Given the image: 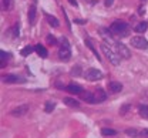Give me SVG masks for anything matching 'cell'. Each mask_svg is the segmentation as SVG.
Instances as JSON below:
<instances>
[{"mask_svg": "<svg viewBox=\"0 0 148 138\" xmlns=\"http://www.w3.org/2000/svg\"><path fill=\"white\" fill-rule=\"evenodd\" d=\"M36 4H32V6H29V12H27V17H29V23L30 24H34V20H36Z\"/></svg>", "mask_w": 148, "mask_h": 138, "instance_id": "8fae6325", "label": "cell"}, {"mask_svg": "<svg viewBox=\"0 0 148 138\" xmlns=\"http://www.w3.org/2000/svg\"><path fill=\"white\" fill-rule=\"evenodd\" d=\"M54 108H56V102H53V101H47L44 104V111L46 113H51Z\"/></svg>", "mask_w": 148, "mask_h": 138, "instance_id": "44dd1931", "label": "cell"}, {"mask_svg": "<svg viewBox=\"0 0 148 138\" xmlns=\"http://www.w3.org/2000/svg\"><path fill=\"white\" fill-rule=\"evenodd\" d=\"M70 73H71V76H74V77H78L81 74V67L80 66H75V67H73V70Z\"/></svg>", "mask_w": 148, "mask_h": 138, "instance_id": "cb8c5ba5", "label": "cell"}, {"mask_svg": "<svg viewBox=\"0 0 148 138\" xmlns=\"http://www.w3.org/2000/svg\"><path fill=\"white\" fill-rule=\"evenodd\" d=\"M3 83L6 84H18V83H26V80L18 77V76H14V74H7V76H3L1 77Z\"/></svg>", "mask_w": 148, "mask_h": 138, "instance_id": "ba28073f", "label": "cell"}, {"mask_svg": "<svg viewBox=\"0 0 148 138\" xmlns=\"http://www.w3.org/2000/svg\"><path fill=\"white\" fill-rule=\"evenodd\" d=\"M66 91L70 93V94H81L84 90H83L81 85H78V84H75V83H71V84H69V85L66 87Z\"/></svg>", "mask_w": 148, "mask_h": 138, "instance_id": "30bf717a", "label": "cell"}, {"mask_svg": "<svg viewBox=\"0 0 148 138\" xmlns=\"http://www.w3.org/2000/svg\"><path fill=\"white\" fill-rule=\"evenodd\" d=\"M112 3H114V0H104L106 7H111V6H112Z\"/></svg>", "mask_w": 148, "mask_h": 138, "instance_id": "4dcf8cb0", "label": "cell"}, {"mask_svg": "<svg viewBox=\"0 0 148 138\" xmlns=\"http://www.w3.org/2000/svg\"><path fill=\"white\" fill-rule=\"evenodd\" d=\"M115 50H117V53H118L123 59H130V57H131V53H130V50L127 49V46L123 44V43H120V41L115 43Z\"/></svg>", "mask_w": 148, "mask_h": 138, "instance_id": "8992f818", "label": "cell"}, {"mask_svg": "<svg viewBox=\"0 0 148 138\" xmlns=\"http://www.w3.org/2000/svg\"><path fill=\"white\" fill-rule=\"evenodd\" d=\"M143 134H144V137H147V138H148V128L143 130Z\"/></svg>", "mask_w": 148, "mask_h": 138, "instance_id": "836d02e7", "label": "cell"}, {"mask_svg": "<svg viewBox=\"0 0 148 138\" xmlns=\"http://www.w3.org/2000/svg\"><path fill=\"white\" fill-rule=\"evenodd\" d=\"M80 97H81L83 101H86V102H88V104H97V100H95L94 93H90V91H83V93L80 94Z\"/></svg>", "mask_w": 148, "mask_h": 138, "instance_id": "9c48e42d", "label": "cell"}, {"mask_svg": "<svg viewBox=\"0 0 148 138\" xmlns=\"http://www.w3.org/2000/svg\"><path fill=\"white\" fill-rule=\"evenodd\" d=\"M47 43H49V44H53V46H57V40H56V37L51 36V34L47 36Z\"/></svg>", "mask_w": 148, "mask_h": 138, "instance_id": "4316f807", "label": "cell"}, {"mask_svg": "<svg viewBox=\"0 0 148 138\" xmlns=\"http://www.w3.org/2000/svg\"><path fill=\"white\" fill-rule=\"evenodd\" d=\"M110 31L112 34L120 36V37H125V36H128V33H130V26H128V23H125L123 20H115V21L111 23Z\"/></svg>", "mask_w": 148, "mask_h": 138, "instance_id": "6da1fadb", "label": "cell"}, {"mask_svg": "<svg viewBox=\"0 0 148 138\" xmlns=\"http://www.w3.org/2000/svg\"><path fill=\"white\" fill-rule=\"evenodd\" d=\"M108 88L111 93H120L123 90V84L120 81H110L108 83Z\"/></svg>", "mask_w": 148, "mask_h": 138, "instance_id": "4fadbf2b", "label": "cell"}, {"mask_svg": "<svg viewBox=\"0 0 148 138\" xmlns=\"http://www.w3.org/2000/svg\"><path fill=\"white\" fill-rule=\"evenodd\" d=\"M138 13H140V14H144V13H145V9H144V7H143V9H140V10H138Z\"/></svg>", "mask_w": 148, "mask_h": 138, "instance_id": "e575fe53", "label": "cell"}, {"mask_svg": "<svg viewBox=\"0 0 148 138\" xmlns=\"http://www.w3.org/2000/svg\"><path fill=\"white\" fill-rule=\"evenodd\" d=\"M1 6H3L4 10L10 9V7H12V0H1Z\"/></svg>", "mask_w": 148, "mask_h": 138, "instance_id": "d4e9b609", "label": "cell"}, {"mask_svg": "<svg viewBox=\"0 0 148 138\" xmlns=\"http://www.w3.org/2000/svg\"><path fill=\"white\" fill-rule=\"evenodd\" d=\"M34 50H36V53L41 57V59H46V57L49 56L47 49H46L44 46H41V44H36V46H34Z\"/></svg>", "mask_w": 148, "mask_h": 138, "instance_id": "5bb4252c", "label": "cell"}, {"mask_svg": "<svg viewBox=\"0 0 148 138\" xmlns=\"http://www.w3.org/2000/svg\"><path fill=\"white\" fill-rule=\"evenodd\" d=\"M100 47H101V51L104 53V56L108 59V61H110L112 66H120V63H121V56H120L117 51H114L106 41L101 43Z\"/></svg>", "mask_w": 148, "mask_h": 138, "instance_id": "7a4b0ae2", "label": "cell"}, {"mask_svg": "<svg viewBox=\"0 0 148 138\" xmlns=\"http://www.w3.org/2000/svg\"><path fill=\"white\" fill-rule=\"evenodd\" d=\"M125 134L130 135V137H137V130H134V128H128V130H125Z\"/></svg>", "mask_w": 148, "mask_h": 138, "instance_id": "484cf974", "label": "cell"}, {"mask_svg": "<svg viewBox=\"0 0 148 138\" xmlns=\"http://www.w3.org/2000/svg\"><path fill=\"white\" fill-rule=\"evenodd\" d=\"M130 108H131V104H124V105L120 108V114H125Z\"/></svg>", "mask_w": 148, "mask_h": 138, "instance_id": "83f0119b", "label": "cell"}, {"mask_svg": "<svg viewBox=\"0 0 148 138\" xmlns=\"http://www.w3.org/2000/svg\"><path fill=\"white\" fill-rule=\"evenodd\" d=\"M141 1H145V0H141Z\"/></svg>", "mask_w": 148, "mask_h": 138, "instance_id": "d590c367", "label": "cell"}, {"mask_svg": "<svg viewBox=\"0 0 148 138\" xmlns=\"http://www.w3.org/2000/svg\"><path fill=\"white\" fill-rule=\"evenodd\" d=\"M94 96H95L97 102H103V101L107 100V93H106L103 88H97V90L94 91Z\"/></svg>", "mask_w": 148, "mask_h": 138, "instance_id": "7c38bea8", "label": "cell"}, {"mask_svg": "<svg viewBox=\"0 0 148 138\" xmlns=\"http://www.w3.org/2000/svg\"><path fill=\"white\" fill-rule=\"evenodd\" d=\"M10 57V54L9 53H6V51H0V60H1V67H4V61H7V59Z\"/></svg>", "mask_w": 148, "mask_h": 138, "instance_id": "603a6c76", "label": "cell"}, {"mask_svg": "<svg viewBox=\"0 0 148 138\" xmlns=\"http://www.w3.org/2000/svg\"><path fill=\"white\" fill-rule=\"evenodd\" d=\"M147 29H148V21L144 20V21H140V23L134 27V31H135V33H144Z\"/></svg>", "mask_w": 148, "mask_h": 138, "instance_id": "9a60e30c", "label": "cell"}, {"mask_svg": "<svg viewBox=\"0 0 148 138\" xmlns=\"http://www.w3.org/2000/svg\"><path fill=\"white\" fill-rule=\"evenodd\" d=\"M74 23H75V24H80V26H83V24H86V20H81V19H74Z\"/></svg>", "mask_w": 148, "mask_h": 138, "instance_id": "f546056e", "label": "cell"}, {"mask_svg": "<svg viewBox=\"0 0 148 138\" xmlns=\"http://www.w3.org/2000/svg\"><path fill=\"white\" fill-rule=\"evenodd\" d=\"M13 37H17L18 36V24H14V27H13Z\"/></svg>", "mask_w": 148, "mask_h": 138, "instance_id": "f1b7e54d", "label": "cell"}, {"mask_svg": "<svg viewBox=\"0 0 148 138\" xmlns=\"http://www.w3.org/2000/svg\"><path fill=\"white\" fill-rule=\"evenodd\" d=\"M33 51H36L34 50V47H32V46H26V47H23L21 50H20V54L23 56V57H27L29 54H32Z\"/></svg>", "mask_w": 148, "mask_h": 138, "instance_id": "d6986e66", "label": "cell"}, {"mask_svg": "<svg viewBox=\"0 0 148 138\" xmlns=\"http://www.w3.org/2000/svg\"><path fill=\"white\" fill-rule=\"evenodd\" d=\"M69 3H70L71 6H74V7H77V6H78V3H77L75 0H69Z\"/></svg>", "mask_w": 148, "mask_h": 138, "instance_id": "d6a6232c", "label": "cell"}, {"mask_svg": "<svg viewBox=\"0 0 148 138\" xmlns=\"http://www.w3.org/2000/svg\"><path fill=\"white\" fill-rule=\"evenodd\" d=\"M64 101V104L66 105H69V107H80V102L77 101V100H74V98H70V97H66V98L63 100Z\"/></svg>", "mask_w": 148, "mask_h": 138, "instance_id": "ac0fdd59", "label": "cell"}, {"mask_svg": "<svg viewBox=\"0 0 148 138\" xmlns=\"http://www.w3.org/2000/svg\"><path fill=\"white\" fill-rule=\"evenodd\" d=\"M44 16H46V19H47V21H49V24L51 26V27H58V20L56 19L54 16H51V14H49V13H44Z\"/></svg>", "mask_w": 148, "mask_h": 138, "instance_id": "e0dca14e", "label": "cell"}, {"mask_svg": "<svg viewBox=\"0 0 148 138\" xmlns=\"http://www.w3.org/2000/svg\"><path fill=\"white\" fill-rule=\"evenodd\" d=\"M56 87H57V88H61V90H63V88H66V87H64V84H61L60 81H57V83H56Z\"/></svg>", "mask_w": 148, "mask_h": 138, "instance_id": "1f68e13d", "label": "cell"}, {"mask_svg": "<svg viewBox=\"0 0 148 138\" xmlns=\"http://www.w3.org/2000/svg\"><path fill=\"white\" fill-rule=\"evenodd\" d=\"M101 134H103L104 137H108V135H115L117 131L112 130V128H103V130H101Z\"/></svg>", "mask_w": 148, "mask_h": 138, "instance_id": "7402d4cb", "label": "cell"}, {"mask_svg": "<svg viewBox=\"0 0 148 138\" xmlns=\"http://www.w3.org/2000/svg\"><path fill=\"white\" fill-rule=\"evenodd\" d=\"M131 46L135 49H140V50H147L148 41L143 36H134V37H131Z\"/></svg>", "mask_w": 148, "mask_h": 138, "instance_id": "277c9868", "label": "cell"}, {"mask_svg": "<svg viewBox=\"0 0 148 138\" xmlns=\"http://www.w3.org/2000/svg\"><path fill=\"white\" fill-rule=\"evenodd\" d=\"M60 49H58V57L61 61H69L71 59V47L67 37H61L60 39Z\"/></svg>", "mask_w": 148, "mask_h": 138, "instance_id": "3957f363", "label": "cell"}, {"mask_svg": "<svg viewBox=\"0 0 148 138\" xmlns=\"http://www.w3.org/2000/svg\"><path fill=\"white\" fill-rule=\"evenodd\" d=\"M84 77L88 80V81H97V80L103 79V73L98 70V68H94V67H90L86 70L84 73Z\"/></svg>", "mask_w": 148, "mask_h": 138, "instance_id": "5b68a950", "label": "cell"}, {"mask_svg": "<svg viewBox=\"0 0 148 138\" xmlns=\"http://www.w3.org/2000/svg\"><path fill=\"white\" fill-rule=\"evenodd\" d=\"M84 41H86V46H87V47H88V49H90V50L92 51V54H94V56H95V57L98 59V61H101V57H100V54H98L97 49L94 47V44L91 43V40H90V39H86Z\"/></svg>", "mask_w": 148, "mask_h": 138, "instance_id": "2e32d148", "label": "cell"}, {"mask_svg": "<svg viewBox=\"0 0 148 138\" xmlns=\"http://www.w3.org/2000/svg\"><path fill=\"white\" fill-rule=\"evenodd\" d=\"M29 110H30V107H29V104H21V105H18L16 107L14 110H12V115L13 117H23L24 114H27L29 113Z\"/></svg>", "mask_w": 148, "mask_h": 138, "instance_id": "52a82bcc", "label": "cell"}, {"mask_svg": "<svg viewBox=\"0 0 148 138\" xmlns=\"http://www.w3.org/2000/svg\"><path fill=\"white\" fill-rule=\"evenodd\" d=\"M138 111H140V115H141L143 118L148 120V105H140Z\"/></svg>", "mask_w": 148, "mask_h": 138, "instance_id": "ffe728a7", "label": "cell"}]
</instances>
